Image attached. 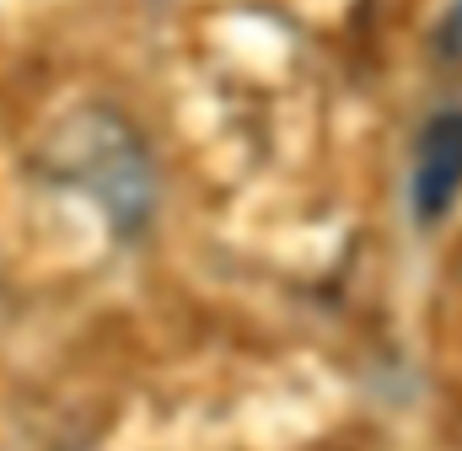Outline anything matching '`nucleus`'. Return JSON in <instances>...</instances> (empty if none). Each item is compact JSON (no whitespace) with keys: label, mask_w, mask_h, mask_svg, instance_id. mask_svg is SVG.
<instances>
[{"label":"nucleus","mask_w":462,"mask_h":451,"mask_svg":"<svg viewBox=\"0 0 462 451\" xmlns=\"http://www.w3.org/2000/svg\"><path fill=\"white\" fill-rule=\"evenodd\" d=\"M49 172L81 189L118 236H140L156 210V167L145 140L114 108H81L49 140Z\"/></svg>","instance_id":"1"},{"label":"nucleus","mask_w":462,"mask_h":451,"mask_svg":"<svg viewBox=\"0 0 462 451\" xmlns=\"http://www.w3.org/2000/svg\"><path fill=\"white\" fill-rule=\"evenodd\" d=\"M462 199V108H441L425 118L414 140V167H409V205L414 221L436 226L452 216Z\"/></svg>","instance_id":"2"},{"label":"nucleus","mask_w":462,"mask_h":451,"mask_svg":"<svg viewBox=\"0 0 462 451\" xmlns=\"http://www.w3.org/2000/svg\"><path fill=\"white\" fill-rule=\"evenodd\" d=\"M436 54H441L447 65H462V0L447 5V16H441V27H436Z\"/></svg>","instance_id":"3"}]
</instances>
